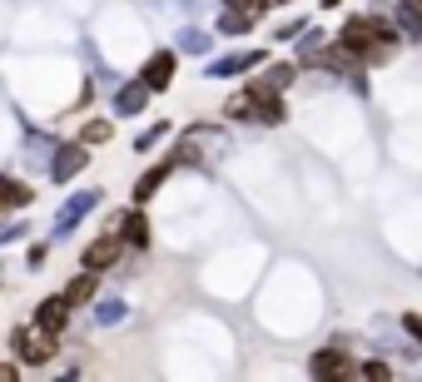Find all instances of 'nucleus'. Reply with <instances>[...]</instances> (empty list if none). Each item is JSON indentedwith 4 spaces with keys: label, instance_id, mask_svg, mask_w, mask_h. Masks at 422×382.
<instances>
[{
    "label": "nucleus",
    "instance_id": "obj_1",
    "mask_svg": "<svg viewBox=\"0 0 422 382\" xmlns=\"http://www.w3.org/2000/svg\"><path fill=\"white\" fill-rule=\"evenodd\" d=\"M338 45L353 50V55H388V50H393V30H388L383 20H353Z\"/></svg>",
    "mask_w": 422,
    "mask_h": 382
},
{
    "label": "nucleus",
    "instance_id": "obj_2",
    "mask_svg": "<svg viewBox=\"0 0 422 382\" xmlns=\"http://www.w3.org/2000/svg\"><path fill=\"white\" fill-rule=\"evenodd\" d=\"M15 353H20L25 363H45V358L55 353V333H45L40 323H35V328H20V333H15Z\"/></svg>",
    "mask_w": 422,
    "mask_h": 382
},
{
    "label": "nucleus",
    "instance_id": "obj_3",
    "mask_svg": "<svg viewBox=\"0 0 422 382\" xmlns=\"http://www.w3.org/2000/svg\"><path fill=\"white\" fill-rule=\"evenodd\" d=\"M114 258H119V238H100L85 248V268H109Z\"/></svg>",
    "mask_w": 422,
    "mask_h": 382
},
{
    "label": "nucleus",
    "instance_id": "obj_4",
    "mask_svg": "<svg viewBox=\"0 0 422 382\" xmlns=\"http://www.w3.org/2000/svg\"><path fill=\"white\" fill-rule=\"evenodd\" d=\"M65 313H70V303H65V298H50V303H40V318H35V323H40L45 333H60V328H65Z\"/></svg>",
    "mask_w": 422,
    "mask_h": 382
},
{
    "label": "nucleus",
    "instance_id": "obj_5",
    "mask_svg": "<svg viewBox=\"0 0 422 382\" xmlns=\"http://www.w3.org/2000/svg\"><path fill=\"white\" fill-rule=\"evenodd\" d=\"M313 373H318V378H333V373L343 378V373H353V363H348L343 353H318V358H313Z\"/></svg>",
    "mask_w": 422,
    "mask_h": 382
},
{
    "label": "nucleus",
    "instance_id": "obj_6",
    "mask_svg": "<svg viewBox=\"0 0 422 382\" xmlns=\"http://www.w3.org/2000/svg\"><path fill=\"white\" fill-rule=\"evenodd\" d=\"M30 189L25 184H10V179H0V208H15V203H25Z\"/></svg>",
    "mask_w": 422,
    "mask_h": 382
},
{
    "label": "nucleus",
    "instance_id": "obj_7",
    "mask_svg": "<svg viewBox=\"0 0 422 382\" xmlns=\"http://www.w3.org/2000/svg\"><path fill=\"white\" fill-rule=\"evenodd\" d=\"M124 238H129V243H144V238H149V223H144V213H129V218H124Z\"/></svg>",
    "mask_w": 422,
    "mask_h": 382
},
{
    "label": "nucleus",
    "instance_id": "obj_8",
    "mask_svg": "<svg viewBox=\"0 0 422 382\" xmlns=\"http://www.w3.org/2000/svg\"><path fill=\"white\" fill-rule=\"evenodd\" d=\"M90 293H95V273H90V278H80V283L70 288V293H65V303H70V308H75V303H85V298H90Z\"/></svg>",
    "mask_w": 422,
    "mask_h": 382
},
{
    "label": "nucleus",
    "instance_id": "obj_9",
    "mask_svg": "<svg viewBox=\"0 0 422 382\" xmlns=\"http://www.w3.org/2000/svg\"><path fill=\"white\" fill-rule=\"evenodd\" d=\"M169 65H174V60H169V55H159V60H154V65H149V85H154V90H159V85H164V80H169Z\"/></svg>",
    "mask_w": 422,
    "mask_h": 382
},
{
    "label": "nucleus",
    "instance_id": "obj_10",
    "mask_svg": "<svg viewBox=\"0 0 422 382\" xmlns=\"http://www.w3.org/2000/svg\"><path fill=\"white\" fill-rule=\"evenodd\" d=\"M85 139H109V124H105V119H100V124H90V129H85Z\"/></svg>",
    "mask_w": 422,
    "mask_h": 382
},
{
    "label": "nucleus",
    "instance_id": "obj_11",
    "mask_svg": "<svg viewBox=\"0 0 422 382\" xmlns=\"http://www.w3.org/2000/svg\"><path fill=\"white\" fill-rule=\"evenodd\" d=\"M408 328H413V333H418V338H422V323H418V318H408Z\"/></svg>",
    "mask_w": 422,
    "mask_h": 382
}]
</instances>
